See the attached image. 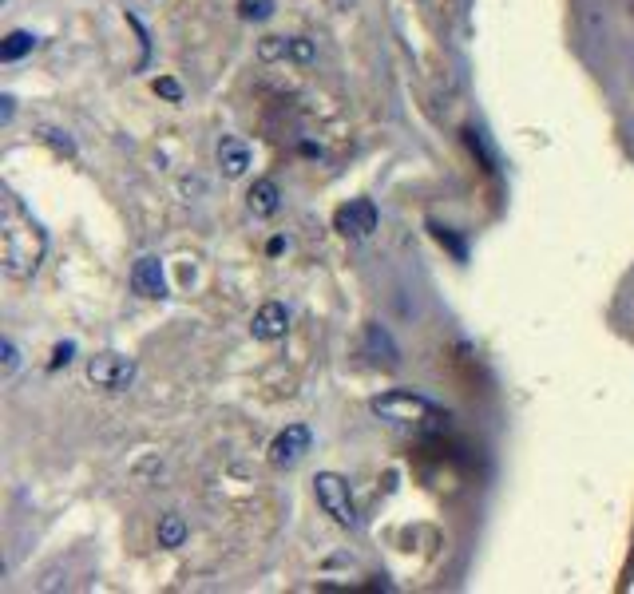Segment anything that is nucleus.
<instances>
[{
    "label": "nucleus",
    "mask_w": 634,
    "mask_h": 594,
    "mask_svg": "<svg viewBox=\"0 0 634 594\" xmlns=\"http://www.w3.org/2000/svg\"><path fill=\"white\" fill-rule=\"evenodd\" d=\"M238 16L242 20H270L274 16V0H238Z\"/></svg>",
    "instance_id": "14"
},
{
    "label": "nucleus",
    "mask_w": 634,
    "mask_h": 594,
    "mask_svg": "<svg viewBox=\"0 0 634 594\" xmlns=\"http://www.w3.org/2000/svg\"><path fill=\"white\" fill-rule=\"evenodd\" d=\"M365 353L381 365V357H385V369H397L401 365V353H397V345H393V337L381 329V325H369L365 329Z\"/></svg>",
    "instance_id": "10"
},
{
    "label": "nucleus",
    "mask_w": 634,
    "mask_h": 594,
    "mask_svg": "<svg viewBox=\"0 0 634 594\" xmlns=\"http://www.w3.org/2000/svg\"><path fill=\"white\" fill-rule=\"evenodd\" d=\"M369 408H373L381 420H389V424H421V420L440 416V408H436L428 396L413 393V389H393V393L373 396Z\"/></svg>",
    "instance_id": "2"
},
{
    "label": "nucleus",
    "mask_w": 634,
    "mask_h": 594,
    "mask_svg": "<svg viewBox=\"0 0 634 594\" xmlns=\"http://www.w3.org/2000/svg\"><path fill=\"white\" fill-rule=\"evenodd\" d=\"M88 381L104 393H123L135 381V361H127L119 353H96L88 361Z\"/></svg>",
    "instance_id": "4"
},
{
    "label": "nucleus",
    "mask_w": 634,
    "mask_h": 594,
    "mask_svg": "<svg viewBox=\"0 0 634 594\" xmlns=\"http://www.w3.org/2000/svg\"><path fill=\"white\" fill-rule=\"evenodd\" d=\"M183 539H187L183 515H163L159 519V547H183Z\"/></svg>",
    "instance_id": "13"
},
{
    "label": "nucleus",
    "mask_w": 634,
    "mask_h": 594,
    "mask_svg": "<svg viewBox=\"0 0 634 594\" xmlns=\"http://www.w3.org/2000/svg\"><path fill=\"white\" fill-rule=\"evenodd\" d=\"M0 349H4V377H12V373H16V365H20L16 341H12V337H4V345H0Z\"/></svg>",
    "instance_id": "16"
},
{
    "label": "nucleus",
    "mask_w": 634,
    "mask_h": 594,
    "mask_svg": "<svg viewBox=\"0 0 634 594\" xmlns=\"http://www.w3.org/2000/svg\"><path fill=\"white\" fill-rule=\"evenodd\" d=\"M286 329H290V309H286L282 301H266V305L254 313V321H250V333H254L258 341H282Z\"/></svg>",
    "instance_id": "7"
},
{
    "label": "nucleus",
    "mask_w": 634,
    "mask_h": 594,
    "mask_svg": "<svg viewBox=\"0 0 634 594\" xmlns=\"http://www.w3.org/2000/svg\"><path fill=\"white\" fill-rule=\"evenodd\" d=\"M310 428L306 424H286L278 436H274V444H270V464L274 468H290V464H298L306 452H310Z\"/></svg>",
    "instance_id": "6"
},
{
    "label": "nucleus",
    "mask_w": 634,
    "mask_h": 594,
    "mask_svg": "<svg viewBox=\"0 0 634 594\" xmlns=\"http://www.w3.org/2000/svg\"><path fill=\"white\" fill-rule=\"evenodd\" d=\"M290 56H294V60H314V48H310L306 40H294V44H290Z\"/></svg>",
    "instance_id": "18"
},
{
    "label": "nucleus",
    "mask_w": 634,
    "mask_h": 594,
    "mask_svg": "<svg viewBox=\"0 0 634 594\" xmlns=\"http://www.w3.org/2000/svg\"><path fill=\"white\" fill-rule=\"evenodd\" d=\"M72 353H76V345H72V341H68V345H60V349H56V361H52V365H68V361H72Z\"/></svg>",
    "instance_id": "19"
},
{
    "label": "nucleus",
    "mask_w": 634,
    "mask_h": 594,
    "mask_svg": "<svg viewBox=\"0 0 634 594\" xmlns=\"http://www.w3.org/2000/svg\"><path fill=\"white\" fill-rule=\"evenodd\" d=\"M290 44H294V40H282V36H266L258 52H262V60H274V56H290Z\"/></svg>",
    "instance_id": "15"
},
{
    "label": "nucleus",
    "mask_w": 634,
    "mask_h": 594,
    "mask_svg": "<svg viewBox=\"0 0 634 594\" xmlns=\"http://www.w3.org/2000/svg\"><path fill=\"white\" fill-rule=\"evenodd\" d=\"M218 163H222V171H226L230 179H238V175H246V167H250V147H246L242 139H222V143H218Z\"/></svg>",
    "instance_id": "11"
},
{
    "label": "nucleus",
    "mask_w": 634,
    "mask_h": 594,
    "mask_svg": "<svg viewBox=\"0 0 634 594\" xmlns=\"http://www.w3.org/2000/svg\"><path fill=\"white\" fill-rule=\"evenodd\" d=\"M246 206H250V214H254V218H274V214H278V206H282V191H278V183H274V179H258V183L250 187V195H246Z\"/></svg>",
    "instance_id": "9"
},
{
    "label": "nucleus",
    "mask_w": 634,
    "mask_h": 594,
    "mask_svg": "<svg viewBox=\"0 0 634 594\" xmlns=\"http://www.w3.org/2000/svg\"><path fill=\"white\" fill-rule=\"evenodd\" d=\"M44 254H48L44 226L24 210L20 198L12 191H4L0 195V266H4V274L24 282V278H32L40 270Z\"/></svg>",
    "instance_id": "1"
},
{
    "label": "nucleus",
    "mask_w": 634,
    "mask_h": 594,
    "mask_svg": "<svg viewBox=\"0 0 634 594\" xmlns=\"http://www.w3.org/2000/svg\"><path fill=\"white\" fill-rule=\"evenodd\" d=\"M314 492H317V503L325 507V515H333V523L357 527V507H353V495H349V480H345V476H337V472H317Z\"/></svg>",
    "instance_id": "3"
},
{
    "label": "nucleus",
    "mask_w": 634,
    "mask_h": 594,
    "mask_svg": "<svg viewBox=\"0 0 634 594\" xmlns=\"http://www.w3.org/2000/svg\"><path fill=\"white\" fill-rule=\"evenodd\" d=\"M155 92H159V96H167V99H175V103L183 99V88H179L175 80H159V84H155Z\"/></svg>",
    "instance_id": "17"
},
{
    "label": "nucleus",
    "mask_w": 634,
    "mask_h": 594,
    "mask_svg": "<svg viewBox=\"0 0 634 594\" xmlns=\"http://www.w3.org/2000/svg\"><path fill=\"white\" fill-rule=\"evenodd\" d=\"M333 230L345 238H369L377 230V206L369 198H353L345 206H337L333 214Z\"/></svg>",
    "instance_id": "5"
},
{
    "label": "nucleus",
    "mask_w": 634,
    "mask_h": 594,
    "mask_svg": "<svg viewBox=\"0 0 634 594\" xmlns=\"http://www.w3.org/2000/svg\"><path fill=\"white\" fill-rule=\"evenodd\" d=\"M32 48H36V36H32V32H24V28H16V32H8V36H4V44H0V60H4V64H16V60H24Z\"/></svg>",
    "instance_id": "12"
},
{
    "label": "nucleus",
    "mask_w": 634,
    "mask_h": 594,
    "mask_svg": "<svg viewBox=\"0 0 634 594\" xmlns=\"http://www.w3.org/2000/svg\"><path fill=\"white\" fill-rule=\"evenodd\" d=\"M0 103H4V111H0V119L8 123V119H12V103H16V99H12V96H4V99H0Z\"/></svg>",
    "instance_id": "20"
},
{
    "label": "nucleus",
    "mask_w": 634,
    "mask_h": 594,
    "mask_svg": "<svg viewBox=\"0 0 634 594\" xmlns=\"http://www.w3.org/2000/svg\"><path fill=\"white\" fill-rule=\"evenodd\" d=\"M131 290L139 297H163L167 294V282H163V262L155 258V254H147V258H139L135 266H131Z\"/></svg>",
    "instance_id": "8"
}]
</instances>
